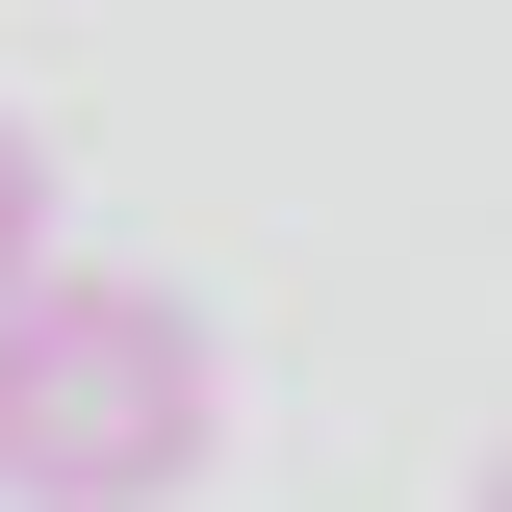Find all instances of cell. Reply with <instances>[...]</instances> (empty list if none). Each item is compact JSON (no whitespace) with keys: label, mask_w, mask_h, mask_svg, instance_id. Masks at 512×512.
<instances>
[{"label":"cell","mask_w":512,"mask_h":512,"mask_svg":"<svg viewBox=\"0 0 512 512\" xmlns=\"http://www.w3.org/2000/svg\"><path fill=\"white\" fill-rule=\"evenodd\" d=\"M205 436H231V359H205L180 282L77 256L52 308L0 333V512H180Z\"/></svg>","instance_id":"cell-1"},{"label":"cell","mask_w":512,"mask_h":512,"mask_svg":"<svg viewBox=\"0 0 512 512\" xmlns=\"http://www.w3.org/2000/svg\"><path fill=\"white\" fill-rule=\"evenodd\" d=\"M52 282H77V256H52V128H26V103H0V333H26V308H52Z\"/></svg>","instance_id":"cell-2"},{"label":"cell","mask_w":512,"mask_h":512,"mask_svg":"<svg viewBox=\"0 0 512 512\" xmlns=\"http://www.w3.org/2000/svg\"><path fill=\"white\" fill-rule=\"evenodd\" d=\"M487 512H512V436H487Z\"/></svg>","instance_id":"cell-3"}]
</instances>
